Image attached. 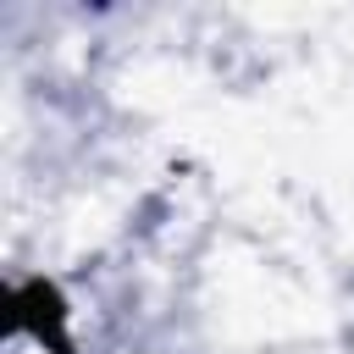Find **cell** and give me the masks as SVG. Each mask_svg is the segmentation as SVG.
<instances>
[{
    "mask_svg": "<svg viewBox=\"0 0 354 354\" xmlns=\"http://www.w3.org/2000/svg\"><path fill=\"white\" fill-rule=\"evenodd\" d=\"M61 299H55V288L50 282H22V288H11V326L17 332H33L50 354H72V343L61 337Z\"/></svg>",
    "mask_w": 354,
    "mask_h": 354,
    "instance_id": "6da1fadb",
    "label": "cell"
}]
</instances>
